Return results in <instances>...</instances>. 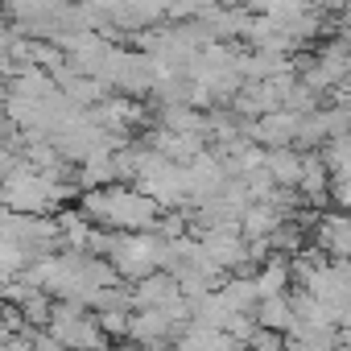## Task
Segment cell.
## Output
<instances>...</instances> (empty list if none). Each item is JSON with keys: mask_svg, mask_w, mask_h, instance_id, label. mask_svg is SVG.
Wrapping results in <instances>:
<instances>
[{"mask_svg": "<svg viewBox=\"0 0 351 351\" xmlns=\"http://www.w3.org/2000/svg\"><path fill=\"white\" fill-rule=\"evenodd\" d=\"M46 335H54L62 343V351H108V335L99 330L95 314H87L71 302H54Z\"/></svg>", "mask_w": 351, "mask_h": 351, "instance_id": "obj_1", "label": "cell"}, {"mask_svg": "<svg viewBox=\"0 0 351 351\" xmlns=\"http://www.w3.org/2000/svg\"><path fill=\"white\" fill-rule=\"evenodd\" d=\"M310 244L326 256V261H347L351 256V219L343 211H326L314 219L310 228Z\"/></svg>", "mask_w": 351, "mask_h": 351, "instance_id": "obj_2", "label": "cell"}, {"mask_svg": "<svg viewBox=\"0 0 351 351\" xmlns=\"http://www.w3.org/2000/svg\"><path fill=\"white\" fill-rule=\"evenodd\" d=\"M182 298V289H178V281H173V273H149L145 281H136V285H128V310L136 314V310H165V306H173Z\"/></svg>", "mask_w": 351, "mask_h": 351, "instance_id": "obj_3", "label": "cell"}, {"mask_svg": "<svg viewBox=\"0 0 351 351\" xmlns=\"http://www.w3.org/2000/svg\"><path fill=\"white\" fill-rule=\"evenodd\" d=\"M293 285L289 277V261L281 256H269L261 269H252V289H256V302H269V298H285Z\"/></svg>", "mask_w": 351, "mask_h": 351, "instance_id": "obj_4", "label": "cell"}, {"mask_svg": "<svg viewBox=\"0 0 351 351\" xmlns=\"http://www.w3.org/2000/svg\"><path fill=\"white\" fill-rule=\"evenodd\" d=\"M285 219H289V215L277 211L273 203H248V211L240 215V236H244L248 244H252V240H269Z\"/></svg>", "mask_w": 351, "mask_h": 351, "instance_id": "obj_5", "label": "cell"}, {"mask_svg": "<svg viewBox=\"0 0 351 351\" xmlns=\"http://www.w3.org/2000/svg\"><path fill=\"white\" fill-rule=\"evenodd\" d=\"M265 173L273 178L277 191H298L302 153H298V149H269V153H265Z\"/></svg>", "mask_w": 351, "mask_h": 351, "instance_id": "obj_6", "label": "cell"}, {"mask_svg": "<svg viewBox=\"0 0 351 351\" xmlns=\"http://www.w3.org/2000/svg\"><path fill=\"white\" fill-rule=\"evenodd\" d=\"M252 318H256V326H261V330H273V335H289V330H293V302H289V293H285V298H269V302H256Z\"/></svg>", "mask_w": 351, "mask_h": 351, "instance_id": "obj_7", "label": "cell"}, {"mask_svg": "<svg viewBox=\"0 0 351 351\" xmlns=\"http://www.w3.org/2000/svg\"><path fill=\"white\" fill-rule=\"evenodd\" d=\"M215 293L228 306V314H252L256 310V289H252V277H244V273L240 277H228Z\"/></svg>", "mask_w": 351, "mask_h": 351, "instance_id": "obj_8", "label": "cell"}, {"mask_svg": "<svg viewBox=\"0 0 351 351\" xmlns=\"http://www.w3.org/2000/svg\"><path fill=\"white\" fill-rule=\"evenodd\" d=\"M322 165L330 169V182H351V136H339V141H326L318 149Z\"/></svg>", "mask_w": 351, "mask_h": 351, "instance_id": "obj_9", "label": "cell"}, {"mask_svg": "<svg viewBox=\"0 0 351 351\" xmlns=\"http://www.w3.org/2000/svg\"><path fill=\"white\" fill-rule=\"evenodd\" d=\"M95 322H99V330L108 335V343H112V339H128V322H132V310H128V306H112V310L95 314Z\"/></svg>", "mask_w": 351, "mask_h": 351, "instance_id": "obj_10", "label": "cell"}, {"mask_svg": "<svg viewBox=\"0 0 351 351\" xmlns=\"http://www.w3.org/2000/svg\"><path fill=\"white\" fill-rule=\"evenodd\" d=\"M244 351H285V335H273V330H261L256 326V335L248 339Z\"/></svg>", "mask_w": 351, "mask_h": 351, "instance_id": "obj_11", "label": "cell"}, {"mask_svg": "<svg viewBox=\"0 0 351 351\" xmlns=\"http://www.w3.org/2000/svg\"><path fill=\"white\" fill-rule=\"evenodd\" d=\"M9 339H13V330H9V322H0V347H5Z\"/></svg>", "mask_w": 351, "mask_h": 351, "instance_id": "obj_12", "label": "cell"}, {"mask_svg": "<svg viewBox=\"0 0 351 351\" xmlns=\"http://www.w3.org/2000/svg\"><path fill=\"white\" fill-rule=\"evenodd\" d=\"M335 351H351V343H339V347H335Z\"/></svg>", "mask_w": 351, "mask_h": 351, "instance_id": "obj_13", "label": "cell"}, {"mask_svg": "<svg viewBox=\"0 0 351 351\" xmlns=\"http://www.w3.org/2000/svg\"><path fill=\"white\" fill-rule=\"evenodd\" d=\"M347 219H351V211H347Z\"/></svg>", "mask_w": 351, "mask_h": 351, "instance_id": "obj_14", "label": "cell"}, {"mask_svg": "<svg viewBox=\"0 0 351 351\" xmlns=\"http://www.w3.org/2000/svg\"><path fill=\"white\" fill-rule=\"evenodd\" d=\"M347 265H351V256H347Z\"/></svg>", "mask_w": 351, "mask_h": 351, "instance_id": "obj_15", "label": "cell"}]
</instances>
